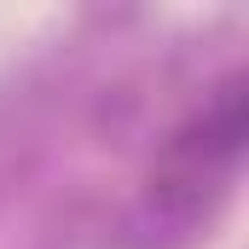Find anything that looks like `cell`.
<instances>
[{"mask_svg":"<svg viewBox=\"0 0 249 249\" xmlns=\"http://www.w3.org/2000/svg\"><path fill=\"white\" fill-rule=\"evenodd\" d=\"M249 139V81L232 70L186 122L174 127L151 162L145 180V226L157 232H191L197 220L214 214V203L238 180Z\"/></svg>","mask_w":249,"mask_h":249,"instance_id":"obj_1","label":"cell"}]
</instances>
